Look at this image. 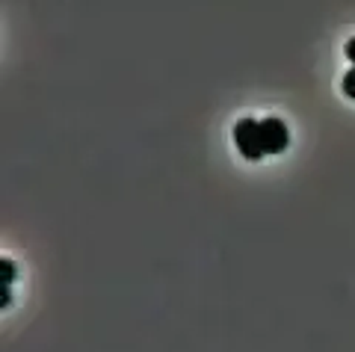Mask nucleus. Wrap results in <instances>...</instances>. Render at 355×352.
<instances>
[{"label": "nucleus", "instance_id": "obj_1", "mask_svg": "<svg viewBox=\"0 0 355 352\" xmlns=\"http://www.w3.org/2000/svg\"><path fill=\"white\" fill-rule=\"evenodd\" d=\"M234 142H237V148L246 160L266 157L263 142H261V122H254V118H240V122L234 125Z\"/></svg>", "mask_w": 355, "mask_h": 352}, {"label": "nucleus", "instance_id": "obj_2", "mask_svg": "<svg viewBox=\"0 0 355 352\" xmlns=\"http://www.w3.org/2000/svg\"><path fill=\"white\" fill-rule=\"evenodd\" d=\"M261 142H263V154H282L291 142V130L282 118H263L261 122Z\"/></svg>", "mask_w": 355, "mask_h": 352}, {"label": "nucleus", "instance_id": "obj_3", "mask_svg": "<svg viewBox=\"0 0 355 352\" xmlns=\"http://www.w3.org/2000/svg\"><path fill=\"white\" fill-rule=\"evenodd\" d=\"M0 272H3V288H9V284L15 281V272H18V270H15V263H12V261H6V258H3V261H0Z\"/></svg>", "mask_w": 355, "mask_h": 352}, {"label": "nucleus", "instance_id": "obj_4", "mask_svg": "<svg viewBox=\"0 0 355 352\" xmlns=\"http://www.w3.org/2000/svg\"><path fill=\"white\" fill-rule=\"evenodd\" d=\"M343 95L355 101V69H349L347 74H343Z\"/></svg>", "mask_w": 355, "mask_h": 352}, {"label": "nucleus", "instance_id": "obj_5", "mask_svg": "<svg viewBox=\"0 0 355 352\" xmlns=\"http://www.w3.org/2000/svg\"><path fill=\"white\" fill-rule=\"evenodd\" d=\"M347 57H349V62H355V39H349V45H347Z\"/></svg>", "mask_w": 355, "mask_h": 352}]
</instances>
